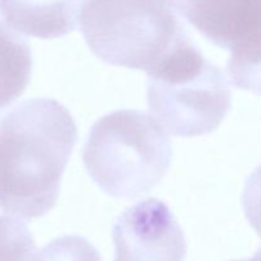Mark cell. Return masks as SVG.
I'll return each mask as SVG.
<instances>
[{
    "instance_id": "3957f363",
    "label": "cell",
    "mask_w": 261,
    "mask_h": 261,
    "mask_svg": "<svg viewBox=\"0 0 261 261\" xmlns=\"http://www.w3.org/2000/svg\"><path fill=\"white\" fill-rule=\"evenodd\" d=\"M81 31L102 61L147 73L190 40L176 0H86Z\"/></svg>"
},
{
    "instance_id": "277c9868",
    "label": "cell",
    "mask_w": 261,
    "mask_h": 261,
    "mask_svg": "<svg viewBox=\"0 0 261 261\" xmlns=\"http://www.w3.org/2000/svg\"><path fill=\"white\" fill-rule=\"evenodd\" d=\"M147 94L155 120L176 137L209 134L231 109L226 75L191 40L148 73Z\"/></svg>"
},
{
    "instance_id": "7a4b0ae2",
    "label": "cell",
    "mask_w": 261,
    "mask_h": 261,
    "mask_svg": "<svg viewBox=\"0 0 261 261\" xmlns=\"http://www.w3.org/2000/svg\"><path fill=\"white\" fill-rule=\"evenodd\" d=\"M82 158L88 175L107 195L135 199L165 177L172 148L162 125L150 115L121 110L92 126Z\"/></svg>"
},
{
    "instance_id": "4fadbf2b",
    "label": "cell",
    "mask_w": 261,
    "mask_h": 261,
    "mask_svg": "<svg viewBox=\"0 0 261 261\" xmlns=\"http://www.w3.org/2000/svg\"><path fill=\"white\" fill-rule=\"evenodd\" d=\"M234 261H249V260H234Z\"/></svg>"
},
{
    "instance_id": "ba28073f",
    "label": "cell",
    "mask_w": 261,
    "mask_h": 261,
    "mask_svg": "<svg viewBox=\"0 0 261 261\" xmlns=\"http://www.w3.org/2000/svg\"><path fill=\"white\" fill-rule=\"evenodd\" d=\"M32 65V51L27 40L0 22V112L25 91Z\"/></svg>"
},
{
    "instance_id": "8fae6325",
    "label": "cell",
    "mask_w": 261,
    "mask_h": 261,
    "mask_svg": "<svg viewBox=\"0 0 261 261\" xmlns=\"http://www.w3.org/2000/svg\"><path fill=\"white\" fill-rule=\"evenodd\" d=\"M30 261H101V256L83 237L63 236L35 251Z\"/></svg>"
},
{
    "instance_id": "30bf717a",
    "label": "cell",
    "mask_w": 261,
    "mask_h": 261,
    "mask_svg": "<svg viewBox=\"0 0 261 261\" xmlns=\"http://www.w3.org/2000/svg\"><path fill=\"white\" fill-rule=\"evenodd\" d=\"M36 244L18 217L0 214V261H30Z\"/></svg>"
},
{
    "instance_id": "9c48e42d",
    "label": "cell",
    "mask_w": 261,
    "mask_h": 261,
    "mask_svg": "<svg viewBox=\"0 0 261 261\" xmlns=\"http://www.w3.org/2000/svg\"><path fill=\"white\" fill-rule=\"evenodd\" d=\"M227 69L234 87L261 96V35L232 50Z\"/></svg>"
},
{
    "instance_id": "7c38bea8",
    "label": "cell",
    "mask_w": 261,
    "mask_h": 261,
    "mask_svg": "<svg viewBox=\"0 0 261 261\" xmlns=\"http://www.w3.org/2000/svg\"><path fill=\"white\" fill-rule=\"evenodd\" d=\"M242 206L250 226L261 237V165L247 178L242 194Z\"/></svg>"
},
{
    "instance_id": "52a82bcc",
    "label": "cell",
    "mask_w": 261,
    "mask_h": 261,
    "mask_svg": "<svg viewBox=\"0 0 261 261\" xmlns=\"http://www.w3.org/2000/svg\"><path fill=\"white\" fill-rule=\"evenodd\" d=\"M82 0H0V15L18 32L56 38L76 28Z\"/></svg>"
},
{
    "instance_id": "8992f818",
    "label": "cell",
    "mask_w": 261,
    "mask_h": 261,
    "mask_svg": "<svg viewBox=\"0 0 261 261\" xmlns=\"http://www.w3.org/2000/svg\"><path fill=\"white\" fill-rule=\"evenodd\" d=\"M178 12L214 45L232 51L261 35V0H176Z\"/></svg>"
},
{
    "instance_id": "6da1fadb",
    "label": "cell",
    "mask_w": 261,
    "mask_h": 261,
    "mask_svg": "<svg viewBox=\"0 0 261 261\" xmlns=\"http://www.w3.org/2000/svg\"><path fill=\"white\" fill-rule=\"evenodd\" d=\"M70 112L51 98L22 102L0 121V209L23 219L55 206L76 144Z\"/></svg>"
},
{
    "instance_id": "5b68a950",
    "label": "cell",
    "mask_w": 261,
    "mask_h": 261,
    "mask_svg": "<svg viewBox=\"0 0 261 261\" xmlns=\"http://www.w3.org/2000/svg\"><path fill=\"white\" fill-rule=\"evenodd\" d=\"M115 261H184L185 234L163 201L149 198L125 209L112 228Z\"/></svg>"
}]
</instances>
